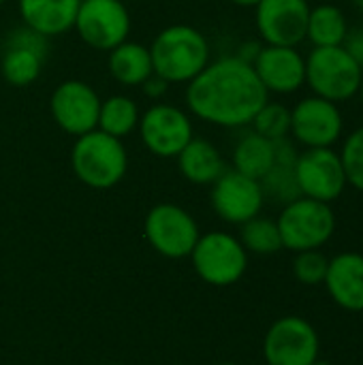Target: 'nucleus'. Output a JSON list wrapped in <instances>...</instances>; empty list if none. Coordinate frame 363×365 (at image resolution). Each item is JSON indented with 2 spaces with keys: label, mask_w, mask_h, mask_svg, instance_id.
<instances>
[{
  "label": "nucleus",
  "mask_w": 363,
  "mask_h": 365,
  "mask_svg": "<svg viewBox=\"0 0 363 365\" xmlns=\"http://www.w3.org/2000/svg\"><path fill=\"white\" fill-rule=\"evenodd\" d=\"M186 109L193 118L220 126H250L257 111L270 101L252 64L237 56L210 60V64L186 83Z\"/></svg>",
  "instance_id": "1"
},
{
  "label": "nucleus",
  "mask_w": 363,
  "mask_h": 365,
  "mask_svg": "<svg viewBox=\"0 0 363 365\" xmlns=\"http://www.w3.org/2000/svg\"><path fill=\"white\" fill-rule=\"evenodd\" d=\"M154 75L169 83H188L210 64V41L208 36L188 24H171L163 28L152 45Z\"/></svg>",
  "instance_id": "2"
},
{
  "label": "nucleus",
  "mask_w": 363,
  "mask_h": 365,
  "mask_svg": "<svg viewBox=\"0 0 363 365\" xmlns=\"http://www.w3.org/2000/svg\"><path fill=\"white\" fill-rule=\"evenodd\" d=\"M71 169L83 186L109 190L124 180L128 171V152L122 139L94 128L75 137L71 148Z\"/></svg>",
  "instance_id": "3"
},
{
  "label": "nucleus",
  "mask_w": 363,
  "mask_h": 365,
  "mask_svg": "<svg viewBox=\"0 0 363 365\" xmlns=\"http://www.w3.org/2000/svg\"><path fill=\"white\" fill-rule=\"evenodd\" d=\"M363 79V68L344 49L336 47H312L306 56V86L315 96L332 103H344L357 96Z\"/></svg>",
  "instance_id": "4"
},
{
  "label": "nucleus",
  "mask_w": 363,
  "mask_h": 365,
  "mask_svg": "<svg viewBox=\"0 0 363 365\" xmlns=\"http://www.w3.org/2000/svg\"><path fill=\"white\" fill-rule=\"evenodd\" d=\"M276 225L280 229L282 248L291 252L319 250L336 233V214L332 203L297 197L295 201L282 205Z\"/></svg>",
  "instance_id": "5"
},
{
  "label": "nucleus",
  "mask_w": 363,
  "mask_h": 365,
  "mask_svg": "<svg viewBox=\"0 0 363 365\" xmlns=\"http://www.w3.org/2000/svg\"><path fill=\"white\" fill-rule=\"evenodd\" d=\"M190 263L195 274L210 287H231L240 282L248 269V252L240 237L227 231H208L199 235Z\"/></svg>",
  "instance_id": "6"
},
{
  "label": "nucleus",
  "mask_w": 363,
  "mask_h": 365,
  "mask_svg": "<svg viewBox=\"0 0 363 365\" xmlns=\"http://www.w3.org/2000/svg\"><path fill=\"white\" fill-rule=\"evenodd\" d=\"M143 235L154 252L165 259L190 257L201 231L195 216L175 203H156L143 220Z\"/></svg>",
  "instance_id": "7"
},
{
  "label": "nucleus",
  "mask_w": 363,
  "mask_h": 365,
  "mask_svg": "<svg viewBox=\"0 0 363 365\" xmlns=\"http://www.w3.org/2000/svg\"><path fill=\"white\" fill-rule=\"evenodd\" d=\"M321 353V338L310 321L297 314L280 317L263 338L267 365H312Z\"/></svg>",
  "instance_id": "8"
},
{
  "label": "nucleus",
  "mask_w": 363,
  "mask_h": 365,
  "mask_svg": "<svg viewBox=\"0 0 363 365\" xmlns=\"http://www.w3.org/2000/svg\"><path fill=\"white\" fill-rule=\"evenodd\" d=\"M193 115L169 103L150 105L137 124L141 143L156 158H175L195 137Z\"/></svg>",
  "instance_id": "9"
},
{
  "label": "nucleus",
  "mask_w": 363,
  "mask_h": 365,
  "mask_svg": "<svg viewBox=\"0 0 363 365\" xmlns=\"http://www.w3.org/2000/svg\"><path fill=\"white\" fill-rule=\"evenodd\" d=\"M73 30L96 51H111L128 41L131 13L122 0H81Z\"/></svg>",
  "instance_id": "10"
},
{
  "label": "nucleus",
  "mask_w": 363,
  "mask_h": 365,
  "mask_svg": "<svg viewBox=\"0 0 363 365\" xmlns=\"http://www.w3.org/2000/svg\"><path fill=\"white\" fill-rule=\"evenodd\" d=\"M295 178L302 197L334 203L349 186L340 154L334 148H304L295 160Z\"/></svg>",
  "instance_id": "11"
},
{
  "label": "nucleus",
  "mask_w": 363,
  "mask_h": 365,
  "mask_svg": "<svg viewBox=\"0 0 363 365\" xmlns=\"http://www.w3.org/2000/svg\"><path fill=\"white\" fill-rule=\"evenodd\" d=\"M98 92L81 79H66L58 83L49 96V113L56 126L71 135L81 137L96 128L101 111Z\"/></svg>",
  "instance_id": "12"
},
{
  "label": "nucleus",
  "mask_w": 363,
  "mask_h": 365,
  "mask_svg": "<svg viewBox=\"0 0 363 365\" xmlns=\"http://www.w3.org/2000/svg\"><path fill=\"white\" fill-rule=\"evenodd\" d=\"M344 133V118L338 103L321 96H306L291 109V133L304 148H334Z\"/></svg>",
  "instance_id": "13"
},
{
  "label": "nucleus",
  "mask_w": 363,
  "mask_h": 365,
  "mask_svg": "<svg viewBox=\"0 0 363 365\" xmlns=\"http://www.w3.org/2000/svg\"><path fill=\"white\" fill-rule=\"evenodd\" d=\"M210 203L220 220L240 227L261 214L265 195L259 180H252L235 169H227L212 184Z\"/></svg>",
  "instance_id": "14"
},
{
  "label": "nucleus",
  "mask_w": 363,
  "mask_h": 365,
  "mask_svg": "<svg viewBox=\"0 0 363 365\" xmlns=\"http://www.w3.org/2000/svg\"><path fill=\"white\" fill-rule=\"evenodd\" d=\"M47 41L43 34L26 28H15L9 32L2 45L0 56V73L2 79L13 88H26L34 83L45 66L47 58Z\"/></svg>",
  "instance_id": "15"
},
{
  "label": "nucleus",
  "mask_w": 363,
  "mask_h": 365,
  "mask_svg": "<svg viewBox=\"0 0 363 365\" xmlns=\"http://www.w3.org/2000/svg\"><path fill=\"white\" fill-rule=\"evenodd\" d=\"M308 0H261L255 6V24L265 45L297 47L306 41Z\"/></svg>",
  "instance_id": "16"
},
{
  "label": "nucleus",
  "mask_w": 363,
  "mask_h": 365,
  "mask_svg": "<svg viewBox=\"0 0 363 365\" xmlns=\"http://www.w3.org/2000/svg\"><path fill=\"white\" fill-rule=\"evenodd\" d=\"M252 68L267 94H293L306 86V58L297 47L263 45Z\"/></svg>",
  "instance_id": "17"
},
{
  "label": "nucleus",
  "mask_w": 363,
  "mask_h": 365,
  "mask_svg": "<svg viewBox=\"0 0 363 365\" xmlns=\"http://www.w3.org/2000/svg\"><path fill=\"white\" fill-rule=\"evenodd\" d=\"M323 284L336 306L347 312H363V255L340 252L329 259Z\"/></svg>",
  "instance_id": "18"
},
{
  "label": "nucleus",
  "mask_w": 363,
  "mask_h": 365,
  "mask_svg": "<svg viewBox=\"0 0 363 365\" xmlns=\"http://www.w3.org/2000/svg\"><path fill=\"white\" fill-rule=\"evenodd\" d=\"M81 0H17L21 24L45 38L62 36L75 26Z\"/></svg>",
  "instance_id": "19"
},
{
  "label": "nucleus",
  "mask_w": 363,
  "mask_h": 365,
  "mask_svg": "<svg viewBox=\"0 0 363 365\" xmlns=\"http://www.w3.org/2000/svg\"><path fill=\"white\" fill-rule=\"evenodd\" d=\"M175 160L180 175L195 186H212L227 171L220 150L201 137H193Z\"/></svg>",
  "instance_id": "20"
},
{
  "label": "nucleus",
  "mask_w": 363,
  "mask_h": 365,
  "mask_svg": "<svg viewBox=\"0 0 363 365\" xmlns=\"http://www.w3.org/2000/svg\"><path fill=\"white\" fill-rule=\"evenodd\" d=\"M109 75L126 88H139L152 73V56L150 49L135 41H124L109 51L107 58Z\"/></svg>",
  "instance_id": "21"
},
{
  "label": "nucleus",
  "mask_w": 363,
  "mask_h": 365,
  "mask_svg": "<svg viewBox=\"0 0 363 365\" xmlns=\"http://www.w3.org/2000/svg\"><path fill=\"white\" fill-rule=\"evenodd\" d=\"M231 160H233L235 171L252 180H261L276 163V145L272 139L261 137L259 133L250 130L237 139Z\"/></svg>",
  "instance_id": "22"
},
{
  "label": "nucleus",
  "mask_w": 363,
  "mask_h": 365,
  "mask_svg": "<svg viewBox=\"0 0 363 365\" xmlns=\"http://www.w3.org/2000/svg\"><path fill=\"white\" fill-rule=\"evenodd\" d=\"M349 21L340 6L336 4H319L310 6L308 26H306V41L312 47H336L344 45L349 34Z\"/></svg>",
  "instance_id": "23"
},
{
  "label": "nucleus",
  "mask_w": 363,
  "mask_h": 365,
  "mask_svg": "<svg viewBox=\"0 0 363 365\" xmlns=\"http://www.w3.org/2000/svg\"><path fill=\"white\" fill-rule=\"evenodd\" d=\"M139 118L141 113H139V105L135 103V98L126 94H111L105 101H101L96 128L116 139H124L137 130Z\"/></svg>",
  "instance_id": "24"
},
{
  "label": "nucleus",
  "mask_w": 363,
  "mask_h": 365,
  "mask_svg": "<svg viewBox=\"0 0 363 365\" xmlns=\"http://www.w3.org/2000/svg\"><path fill=\"white\" fill-rule=\"evenodd\" d=\"M240 242L248 255L270 257L282 250V237L276 220L265 218L261 214L240 225Z\"/></svg>",
  "instance_id": "25"
},
{
  "label": "nucleus",
  "mask_w": 363,
  "mask_h": 365,
  "mask_svg": "<svg viewBox=\"0 0 363 365\" xmlns=\"http://www.w3.org/2000/svg\"><path fill=\"white\" fill-rule=\"evenodd\" d=\"M265 199H272L280 205H287L302 197L297 178H295V165L287 163H274V167L259 180Z\"/></svg>",
  "instance_id": "26"
},
{
  "label": "nucleus",
  "mask_w": 363,
  "mask_h": 365,
  "mask_svg": "<svg viewBox=\"0 0 363 365\" xmlns=\"http://www.w3.org/2000/svg\"><path fill=\"white\" fill-rule=\"evenodd\" d=\"M252 130L259 133L261 137H267L272 141L285 139L291 133V109L285 107L282 103H272L267 101L257 115L250 122Z\"/></svg>",
  "instance_id": "27"
},
{
  "label": "nucleus",
  "mask_w": 363,
  "mask_h": 365,
  "mask_svg": "<svg viewBox=\"0 0 363 365\" xmlns=\"http://www.w3.org/2000/svg\"><path fill=\"white\" fill-rule=\"evenodd\" d=\"M338 154H340L349 186L363 192V126L355 128L351 135L344 137Z\"/></svg>",
  "instance_id": "28"
},
{
  "label": "nucleus",
  "mask_w": 363,
  "mask_h": 365,
  "mask_svg": "<svg viewBox=\"0 0 363 365\" xmlns=\"http://www.w3.org/2000/svg\"><path fill=\"white\" fill-rule=\"evenodd\" d=\"M327 265H329V259H327L321 250L295 252L293 276H295V280L302 282L304 287H319V284L325 282Z\"/></svg>",
  "instance_id": "29"
},
{
  "label": "nucleus",
  "mask_w": 363,
  "mask_h": 365,
  "mask_svg": "<svg viewBox=\"0 0 363 365\" xmlns=\"http://www.w3.org/2000/svg\"><path fill=\"white\" fill-rule=\"evenodd\" d=\"M169 86H171L169 81H165L163 77H158V75H154V73H152V75H150V77H148V79H145L141 86H139V88L143 90V94H145L150 101L158 103V101H160V98L167 94Z\"/></svg>",
  "instance_id": "30"
},
{
  "label": "nucleus",
  "mask_w": 363,
  "mask_h": 365,
  "mask_svg": "<svg viewBox=\"0 0 363 365\" xmlns=\"http://www.w3.org/2000/svg\"><path fill=\"white\" fill-rule=\"evenodd\" d=\"M344 49L353 56V60L363 68V24L349 30L347 38H344Z\"/></svg>",
  "instance_id": "31"
},
{
  "label": "nucleus",
  "mask_w": 363,
  "mask_h": 365,
  "mask_svg": "<svg viewBox=\"0 0 363 365\" xmlns=\"http://www.w3.org/2000/svg\"><path fill=\"white\" fill-rule=\"evenodd\" d=\"M261 47H263V45H259V43H255V41H252V43H244L235 56H237V58H242L244 62L252 64V62H255V58H257V53L261 51Z\"/></svg>",
  "instance_id": "32"
},
{
  "label": "nucleus",
  "mask_w": 363,
  "mask_h": 365,
  "mask_svg": "<svg viewBox=\"0 0 363 365\" xmlns=\"http://www.w3.org/2000/svg\"><path fill=\"white\" fill-rule=\"evenodd\" d=\"M235 6H244V9H255L261 0H231Z\"/></svg>",
  "instance_id": "33"
},
{
  "label": "nucleus",
  "mask_w": 363,
  "mask_h": 365,
  "mask_svg": "<svg viewBox=\"0 0 363 365\" xmlns=\"http://www.w3.org/2000/svg\"><path fill=\"white\" fill-rule=\"evenodd\" d=\"M357 96H359V101H362V105H363V79H362V86H359V92H357Z\"/></svg>",
  "instance_id": "34"
},
{
  "label": "nucleus",
  "mask_w": 363,
  "mask_h": 365,
  "mask_svg": "<svg viewBox=\"0 0 363 365\" xmlns=\"http://www.w3.org/2000/svg\"><path fill=\"white\" fill-rule=\"evenodd\" d=\"M312 365H334V364H329V361H323V359H317V361H315Z\"/></svg>",
  "instance_id": "35"
},
{
  "label": "nucleus",
  "mask_w": 363,
  "mask_h": 365,
  "mask_svg": "<svg viewBox=\"0 0 363 365\" xmlns=\"http://www.w3.org/2000/svg\"><path fill=\"white\" fill-rule=\"evenodd\" d=\"M355 2H357V6L363 11V0H355Z\"/></svg>",
  "instance_id": "36"
},
{
  "label": "nucleus",
  "mask_w": 363,
  "mask_h": 365,
  "mask_svg": "<svg viewBox=\"0 0 363 365\" xmlns=\"http://www.w3.org/2000/svg\"><path fill=\"white\" fill-rule=\"evenodd\" d=\"M218 365H240V364H231V361H225V364H218Z\"/></svg>",
  "instance_id": "37"
},
{
  "label": "nucleus",
  "mask_w": 363,
  "mask_h": 365,
  "mask_svg": "<svg viewBox=\"0 0 363 365\" xmlns=\"http://www.w3.org/2000/svg\"><path fill=\"white\" fill-rule=\"evenodd\" d=\"M2 4H4V0H0V6H2Z\"/></svg>",
  "instance_id": "38"
}]
</instances>
